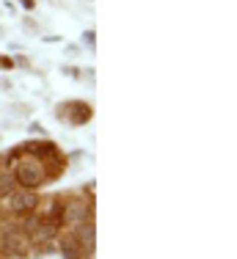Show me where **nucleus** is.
I'll return each instance as SVG.
<instances>
[{
  "label": "nucleus",
  "mask_w": 237,
  "mask_h": 259,
  "mask_svg": "<svg viewBox=\"0 0 237 259\" xmlns=\"http://www.w3.org/2000/svg\"><path fill=\"white\" fill-rule=\"evenodd\" d=\"M11 66H14V61L9 55H0V69H11Z\"/></svg>",
  "instance_id": "obj_9"
},
{
  "label": "nucleus",
  "mask_w": 237,
  "mask_h": 259,
  "mask_svg": "<svg viewBox=\"0 0 237 259\" xmlns=\"http://www.w3.org/2000/svg\"><path fill=\"white\" fill-rule=\"evenodd\" d=\"M74 243L80 245V248L86 251V254H89L91 248H94V226L89 224V221H83V224H77L74 226Z\"/></svg>",
  "instance_id": "obj_3"
},
{
  "label": "nucleus",
  "mask_w": 237,
  "mask_h": 259,
  "mask_svg": "<svg viewBox=\"0 0 237 259\" xmlns=\"http://www.w3.org/2000/svg\"><path fill=\"white\" fill-rule=\"evenodd\" d=\"M14 177L11 174H0V196H6V193H11L14 190Z\"/></svg>",
  "instance_id": "obj_8"
},
{
  "label": "nucleus",
  "mask_w": 237,
  "mask_h": 259,
  "mask_svg": "<svg viewBox=\"0 0 237 259\" xmlns=\"http://www.w3.org/2000/svg\"><path fill=\"white\" fill-rule=\"evenodd\" d=\"M66 221H74V226L83 224V221H89V207L83 204V201H72L69 207H66Z\"/></svg>",
  "instance_id": "obj_6"
},
{
  "label": "nucleus",
  "mask_w": 237,
  "mask_h": 259,
  "mask_svg": "<svg viewBox=\"0 0 237 259\" xmlns=\"http://www.w3.org/2000/svg\"><path fill=\"white\" fill-rule=\"evenodd\" d=\"M83 45L86 47H94V33H91V30H86V33H83Z\"/></svg>",
  "instance_id": "obj_10"
},
{
  "label": "nucleus",
  "mask_w": 237,
  "mask_h": 259,
  "mask_svg": "<svg viewBox=\"0 0 237 259\" xmlns=\"http://www.w3.org/2000/svg\"><path fill=\"white\" fill-rule=\"evenodd\" d=\"M69 105V116L66 119L72 121V124H86V121L91 119V108L86 102H66Z\"/></svg>",
  "instance_id": "obj_5"
},
{
  "label": "nucleus",
  "mask_w": 237,
  "mask_h": 259,
  "mask_svg": "<svg viewBox=\"0 0 237 259\" xmlns=\"http://www.w3.org/2000/svg\"><path fill=\"white\" fill-rule=\"evenodd\" d=\"M0 248H3L6 256H25L28 254V240L20 237V234H6Z\"/></svg>",
  "instance_id": "obj_2"
},
{
  "label": "nucleus",
  "mask_w": 237,
  "mask_h": 259,
  "mask_svg": "<svg viewBox=\"0 0 237 259\" xmlns=\"http://www.w3.org/2000/svg\"><path fill=\"white\" fill-rule=\"evenodd\" d=\"M14 180L20 182L25 190L39 188V185L45 182V165H42V160H36V157L20 160V163H17V171H14Z\"/></svg>",
  "instance_id": "obj_1"
},
{
  "label": "nucleus",
  "mask_w": 237,
  "mask_h": 259,
  "mask_svg": "<svg viewBox=\"0 0 237 259\" xmlns=\"http://www.w3.org/2000/svg\"><path fill=\"white\" fill-rule=\"evenodd\" d=\"M36 193H30V190H22V193H11V209L14 212H30V209L36 207Z\"/></svg>",
  "instance_id": "obj_4"
},
{
  "label": "nucleus",
  "mask_w": 237,
  "mask_h": 259,
  "mask_svg": "<svg viewBox=\"0 0 237 259\" xmlns=\"http://www.w3.org/2000/svg\"><path fill=\"white\" fill-rule=\"evenodd\" d=\"M20 3L25 6V9H33V6H36V0H20Z\"/></svg>",
  "instance_id": "obj_11"
},
{
  "label": "nucleus",
  "mask_w": 237,
  "mask_h": 259,
  "mask_svg": "<svg viewBox=\"0 0 237 259\" xmlns=\"http://www.w3.org/2000/svg\"><path fill=\"white\" fill-rule=\"evenodd\" d=\"M61 251H64L66 259H80L77 256V243H74V240H64V243H61Z\"/></svg>",
  "instance_id": "obj_7"
}]
</instances>
